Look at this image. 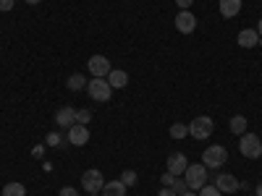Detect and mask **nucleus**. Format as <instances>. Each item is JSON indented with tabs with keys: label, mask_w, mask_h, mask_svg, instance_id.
I'll return each instance as SVG.
<instances>
[{
	"label": "nucleus",
	"mask_w": 262,
	"mask_h": 196,
	"mask_svg": "<svg viewBox=\"0 0 262 196\" xmlns=\"http://www.w3.org/2000/svg\"><path fill=\"white\" fill-rule=\"evenodd\" d=\"M257 34L262 37V18H259V24H257Z\"/></svg>",
	"instance_id": "2f4dec72"
},
{
	"label": "nucleus",
	"mask_w": 262,
	"mask_h": 196,
	"mask_svg": "<svg viewBox=\"0 0 262 196\" xmlns=\"http://www.w3.org/2000/svg\"><path fill=\"white\" fill-rule=\"evenodd\" d=\"M90 196H100V193H90Z\"/></svg>",
	"instance_id": "f704fd0d"
},
{
	"label": "nucleus",
	"mask_w": 262,
	"mask_h": 196,
	"mask_svg": "<svg viewBox=\"0 0 262 196\" xmlns=\"http://www.w3.org/2000/svg\"><path fill=\"white\" fill-rule=\"evenodd\" d=\"M123 193H126V186H123L121 178H118V181H111V183L105 181V186H102V191H100V196H123Z\"/></svg>",
	"instance_id": "dca6fc26"
},
{
	"label": "nucleus",
	"mask_w": 262,
	"mask_h": 196,
	"mask_svg": "<svg viewBox=\"0 0 262 196\" xmlns=\"http://www.w3.org/2000/svg\"><path fill=\"white\" fill-rule=\"evenodd\" d=\"M158 196H179V193H176V191H173V188H168V186H165V188H163V191H160Z\"/></svg>",
	"instance_id": "c756f323"
},
{
	"label": "nucleus",
	"mask_w": 262,
	"mask_h": 196,
	"mask_svg": "<svg viewBox=\"0 0 262 196\" xmlns=\"http://www.w3.org/2000/svg\"><path fill=\"white\" fill-rule=\"evenodd\" d=\"M86 92H90V97L97 100V102H107V100H111V94H113L107 79H92V81H86Z\"/></svg>",
	"instance_id": "39448f33"
},
{
	"label": "nucleus",
	"mask_w": 262,
	"mask_h": 196,
	"mask_svg": "<svg viewBox=\"0 0 262 196\" xmlns=\"http://www.w3.org/2000/svg\"><path fill=\"white\" fill-rule=\"evenodd\" d=\"M3 196H27V188H24V183L11 181V183L3 186Z\"/></svg>",
	"instance_id": "6ab92c4d"
},
{
	"label": "nucleus",
	"mask_w": 262,
	"mask_h": 196,
	"mask_svg": "<svg viewBox=\"0 0 262 196\" xmlns=\"http://www.w3.org/2000/svg\"><path fill=\"white\" fill-rule=\"evenodd\" d=\"M238 152L247 157V160H259L262 157V141L257 134H242L238 139Z\"/></svg>",
	"instance_id": "20e7f679"
},
{
	"label": "nucleus",
	"mask_w": 262,
	"mask_h": 196,
	"mask_svg": "<svg viewBox=\"0 0 262 196\" xmlns=\"http://www.w3.org/2000/svg\"><path fill=\"white\" fill-rule=\"evenodd\" d=\"M257 196H262V181L257 183Z\"/></svg>",
	"instance_id": "473e14b6"
},
{
	"label": "nucleus",
	"mask_w": 262,
	"mask_h": 196,
	"mask_svg": "<svg viewBox=\"0 0 262 196\" xmlns=\"http://www.w3.org/2000/svg\"><path fill=\"white\" fill-rule=\"evenodd\" d=\"M170 188H173V191H176L179 196L189 191V186H186V181H181V178H176V181H173V186H170Z\"/></svg>",
	"instance_id": "393cba45"
},
{
	"label": "nucleus",
	"mask_w": 262,
	"mask_h": 196,
	"mask_svg": "<svg viewBox=\"0 0 262 196\" xmlns=\"http://www.w3.org/2000/svg\"><path fill=\"white\" fill-rule=\"evenodd\" d=\"M45 144H48V146H60V144H63V136L58 134V131H53V134H48Z\"/></svg>",
	"instance_id": "5701e85b"
},
{
	"label": "nucleus",
	"mask_w": 262,
	"mask_h": 196,
	"mask_svg": "<svg viewBox=\"0 0 262 196\" xmlns=\"http://www.w3.org/2000/svg\"><path fill=\"white\" fill-rule=\"evenodd\" d=\"M55 123H58V128H66L69 131L74 123H76V107H60V110L55 113Z\"/></svg>",
	"instance_id": "f8f14e48"
},
{
	"label": "nucleus",
	"mask_w": 262,
	"mask_h": 196,
	"mask_svg": "<svg viewBox=\"0 0 262 196\" xmlns=\"http://www.w3.org/2000/svg\"><path fill=\"white\" fill-rule=\"evenodd\" d=\"M186 136H189V126H184V123H173V126H170V139L181 141V139H186Z\"/></svg>",
	"instance_id": "aec40b11"
},
{
	"label": "nucleus",
	"mask_w": 262,
	"mask_h": 196,
	"mask_svg": "<svg viewBox=\"0 0 262 196\" xmlns=\"http://www.w3.org/2000/svg\"><path fill=\"white\" fill-rule=\"evenodd\" d=\"M86 65H90V74H92L95 79H105L107 74L113 71V68H111V60H107L105 55H92L90 60H86Z\"/></svg>",
	"instance_id": "0eeeda50"
},
{
	"label": "nucleus",
	"mask_w": 262,
	"mask_h": 196,
	"mask_svg": "<svg viewBox=\"0 0 262 196\" xmlns=\"http://www.w3.org/2000/svg\"><path fill=\"white\" fill-rule=\"evenodd\" d=\"M181 196H200V193H194V191H186V193H181Z\"/></svg>",
	"instance_id": "72a5a7b5"
},
{
	"label": "nucleus",
	"mask_w": 262,
	"mask_h": 196,
	"mask_svg": "<svg viewBox=\"0 0 262 196\" xmlns=\"http://www.w3.org/2000/svg\"><path fill=\"white\" fill-rule=\"evenodd\" d=\"M226 160H228V152H226V146H221V144H212V146H207V149L202 152V165H205L207 170L223 167Z\"/></svg>",
	"instance_id": "7ed1b4c3"
},
{
	"label": "nucleus",
	"mask_w": 262,
	"mask_h": 196,
	"mask_svg": "<svg viewBox=\"0 0 262 196\" xmlns=\"http://www.w3.org/2000/svg\"><path fill=\"white\" fill-rule=\"evenodd\" d=\"M176 6H179L181 11H189V8L194 6V0H176Z\"/></svg>",
	"instance_id": "cd10ccee"
},
{
	"label": "nucleus",
	"mask_w": 262,
	"mask_h": 196,
	"mask_svg": "<svg viewBox=\"0 0 262 196\" xmlns=\"http://www.w3.org/2000/svg\"><path fill=\"white\" fill-rule=\"evenodd\" d=\"M90 120H92V113L86 110V107H84V110H76V123H81V126H90Z\"/></svg>",
	"instance_id": "4be33fe9"
},
{
	"label": "nucleus",
	"mask_w": 262,
	"mask_h": 196,
	"mask_svg": "<svg viewBox=\"0 0 262 196\" xmlns=\"http://www.w3.org/2000/svg\"><path fill=\"white\" fill-rule=\"evenodd\" d=\"M66 86H69L71 92H81V89H86V79L81 74H71L69 79H66Z\"/></svg>",
	"instance_id": "a211bd4d"
},
{
	"label": "nucleus",
	"mask_w": 262,
	"mask_h": 196,
	"mask_svg": "<svg viewBox=\"0 0 262 196\" xmlns=\"http://www.w3.org/2000/svg\"><path fill=\"white\" fill-rule=\"evenodd\" d=\"M102 186H105V178H102L100 170H86L84 176H81V188L86 193H100Z\"/></svg>",
	"instance_id": "423d86ee"
},
{
	"label": "nucleus",
	"mask_w": 262,
	"mask_h": 196,
	"mask_svg": "<svg viewBox=\"0 0 262 196\" xmlns=\"http://www.w3.org/2000/svg\"><path fill=\"white\" fill-rule=\"evenodd\" d=\"M13 3H16V0H0V11H3V13H6V11H11V8H13Z\"/></svg>",
	"instance_id": "c85d7f7f"
},
{
	"label": "nucleus",
	"mask_w": 262,
	"mask_h": 196,
	"mask_svg": "<svg viewBox=\"0 0 262 196\" xmlns=\"http://www.w3.org/2000/svg\"><path fill=\"white\" fill-rule=\"evenodd\" d=\"M200 196H223V193L217 191V186H207V183H205V186L200 188Z\"/></svg>",
	"instance_id": "b1692460"
},
{
	"label": "nucleus",
	"mask_w": 262,
	"mask_h": 196,
	"mask_svg": "<svg viewBox=\"0 0 262 196\" xmlns=\"http://www.w3.org/2000/svg\"><path fill=\"white\" fill-rule=\"evenodd\" d=\"M176 178H179V176H173V173H165V176L160 178V183H165V186L170 188V186H173V181H176Z\"/></svg>",
	"instance_id": "a878e982"
},
{
	"label": "nucleus",
	"mask_w": 262,
	"mask_h": 196,
	"mask_svg": "<svg viewBox=\"0 0 262 196\" xmlns=\"http://www.w3.org/2000/svg\"><path fill=\"white\" fill-rule=\"evenodd\" d=\"M27 6H37V3H42V0H24Z\"/></svg>",
	"instance_id": "7c9ffc66"
},
{
	"label": "nucleus",
	"mask_w": 262,
	"mask_h": 196,
	"mask_svg": "<svg viewBox=\"0 0 262 196\" xmlns=\"http://www.w3.org/2000/svg\"><path fill=\"white\" fill-rule=\"evenodd\" d=\"M186 167H189V160H186L184 152H173L168 157V173H173V176H184Z\"/></svg>",
	"instance_id": "9d476101"
},
{
	"label": "nucleus",
	"mask_w": 262,
	"mask_h": 196,
	"mask_svg": "<svg viewBox=\"0 0 262 196\" xmlns=\"http://www.w3.org/2000/svg\"><path fill=\"white\" fill-rule=\"evenodd\" d=\"M105 79H107V84H111V89H123V86L128 84V74L121 71V68H113Z\"/></svg>",
	"instance_id": "2eb2a0df"
},
{
	"label": "nucleus",
	"mask_w": 262,
	"mask_h": 196,
	"mask_svg": "<svg viewBox=\"0 0 262 196\" xmlns=\"http://www.w3.org/2000/svg\"><path fill=\"white\" fill-rule=\"evenodd\" d=\"M184 181L189 186V191H200L205 183H207V167L202 162H194L184 170Z\"/></svg>",
	"instance_id": "f257e3e1"
},
{
	"label": "nucleus",
	"mask_w": 262,
	"mask_h": 196,
	"mask_svg": "<svg viewBox=\"0 0 262 196\" xmlns=\"http://www.w3.org/2000/svg\"><path fill=\"white\" fill-rule=\"evenodd\" d=\"M257 42H259V34H257V29H242L236 34V45L238 47H257Z\"/></svg>",
	"instance_id": "ddd939ff"
},
{
	"label": "nucleus",
	"mask_w": 262,
	"mask_h": 196,
	"mask_svg": "<svg viewBox=\"0 0 262 196\" xmlns=\"http://www.w3.org/2000/svg\"><path fill=\"white\" fill-rule=\"evenodd\" d=\"M228 128H231V134H236V136L247 134V118H244V115H233V118L228 120Z\"/></svg>",
	"instance_id": "f3484780"
},
{
	"label": "nucleus",
	"mask_w": 262,
	"mask_h": 196,
	"mask_svg": "<svg viewBox=\"0 0 262 196\" xmlns=\"http://www.w3.org/2000/svg\"><path fill=\"white\" fill-rule=\"evenodd\" d=\"M242 0H221V3H217V11H221V16L223 18H233V16H238L242 13Z\"/></svg>",
	"instance_id": "4468645a"
},
{
	"label": "nucleus",
	"mask_w": 262,
	"mask_h": 196,
	"mask_svg": "<svg viewBox=\"0 0 262 196\" xmlns=\"http://www.w3.org/2000/svg\"><path fill=\"white\" fill-rule=\"evenodd\" d=\"M58 196H79V191L76 188H71V186H66V188H60V193Z\"/></svg>",
	"instance_id": "bb28decb"
},
{
	"label": "nucleus",
	"mask_w": 262,
	"mask_h": 196,
	"mask_svg": "<svg viewBox=\"0 0 262 196\" xmlns=\"http://www.w3.org/2000/svg\"><path fill=\"white\" fill-rule=\"evenodd\" d=\"M215 186L221 193H236V188H242V183L236 181V176H228V173H221L215 178Z\"/></svg>",
	"instance_id": "9b49d317"
},
{
	"label": "nucleus",
	"mask_w": 262,
	"mask_h": 196,
	"mask_svg": "<svg viewBox=\"0 0 262 196\" xmlns=\"http://www.w3.org/2000/svg\"><path fill=\"white\" fill-rule=\"evenodd\" d=\"M66 139H69L74 146H84L86 141H90V126L74 123V126L69 128V134H66Z\"/></svg>",
	"instance_id": "6e6552de"
},
{
	"label": "nucleus",
	"mask_w": 262,
	"mask_h": 196,
	"mask_svg": "<svg viewBox=\"0 0 262 196\" xmlns=\"http://www.w3.org/2000/svg\"><path fill=\"white\" fill-rule=\"evenodd\" d=\"M212 131H215V123H212V118H207V115H200V118H194V120L189 123V136H191L194 141L210 139Z\"/></svg>",
	"instance_id": "f03ea898"
},
{
	"label": "nucleus",
	"mask_w": 262,
	"mask_h": 196,
	"mask_svg": "<svg viewBox=\"0 0 262 196\" xmlns=\"http://www.w3.org/2000/svg\"><path fill=\"white\" fill-rule=\"evenodd\" d=\"M121 181H123V186L128 188V186H137V181H139V176L134 170H123V176H121Z\"/></svg>",
	"instance_id": "412c9836"
},
{
	"label": "nucleus",
	"mask_w": 262,
	"mask_h": 196,
	"mask_svg": "<svg viewBox=\"0 0 262 196\" xmlns=\"http://www.w3.org/2000/svg\"><path fill=\"white\" fill-rule=\"evenodd\" d=\"M176 32H181V34H191L194 29H196V16L191 13V11H179V16H176Z\"/></svg>",
	"instance_id": "1a4fd4ad"
}]
</instances>
